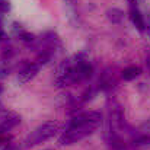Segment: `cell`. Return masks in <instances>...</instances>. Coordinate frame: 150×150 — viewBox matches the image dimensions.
Listing matches in <instances>:
<instances>
[{
  "instance_id": "obj_1",
  "label": "cell",
  "mask_w": 150,
  "mask_h": 150,
  "mask_svg": "<svg viewBox=\"0 0 150 150\" xmlns=\"http://www.w3.org/2000/svg\"><path fill=\"white\" fill-rule=\"evenodd\" d=\"M100 125L98 124H80V125H64L61 136L58 137V144L71 146L74 143L82 142L83 139L92 136Z\"/></svg>"
},
{
  "instance_id": "obj_2",
  "label": "cell",
  "mask_w": 150,
  "mask_h": 150,
  "mask_svg": "<svg viewBox=\"0 0 150 150\" xmlns=\"http://www.w3.org/2000/svg\"><path fill=\"white\" fill-rule=\"evenodd\" d=\"M58 130H60V124L57 121H45V122L40 124L37 128H34L26 136V139L23 142V147L31 149V147H35V146L50 140L51 137H54L57 134Z\"/></svg>"
},
{
  "instance_id": "obj_3",
  "label": "cell",
  "mask_w": 150,
  "mask_h": 150,
  "mask_svg": "<svg viewBox=\"0 0 150 150\" xmlns=\"http://www.w3.org/2000/svg\"><path fill=\"white\" fill-rule=\"evenodd\" d=\"M73 85V61L71 57L63 60L57 70H55V76H54V86L58 89L67 88Z\"/></svg>"
},
{
  "instance_id": "obj_4",
  "label": "cell",
  "mask_w": 150,
  "mask_h": 150,
  "mask_svg": "<svg viewBox=\"0 0 150 150\" xmlns=\"http://www.w3.org/2000/svg\"><path fill=\"white\" fill-rule=\"evenodd\" d=\"M40 70H41V66H40L35 60H34V61L25 60V61L21 64L19 70H18V82H19L21 85H25V83L31 82V80L40 73Z\"/></svg>"
},
{
  "instance_id": "obj_5",
  "label": "cell",
  "mask_w": 150,
  "mask_h": 150,
  "mask_svg": "<svg viewBox=\"0 0 150 150\" xmlns=\"http://www.w3.org/2000/svg\"><path fill=\"white\" fill-rule=\"evenodd\" d=\"M117 86H118V79H117V74L114 73V69L109 67V69L103 70V73L100 74L99 80H98V83H96L98 92L102 91V92H105V93H109V92H112Z\"/></svg>"
},
{
  "instance_id": "obj_6",
  "label": "cell",
  "mask_w": 150,
  "mask_h": 150,
  "mask_svg": "<svg viewBox=\"0 0 150 150\" xmlns=\"http://www.w3.org/2000/svg\"><path fill=\"white\" fill-rule=\"evenodd\" d=\"M103 137H105V143H106L109 150H128L127 149V143L124 142L122 136L118 134L117 131H114L108 125H105Z\"/></svg>"
},
{
  "instance_id": "obj_7",
  "label": "cell",
  "mask_w": 150,
  "mask_h": 150,
  "mask_svg": "<svg viewBox=\"0 0 150 150\" xmlns=\"http://www.w3.org/2000/svg\"><path fill=\"white\" fill-rule=\"evenodd\" d=\"M21 121H22V117H21L18 112L10 111V109H7V108L0 114V127H1L6 133H9L12 128H15L16 125H19Z\"/></svg>"
},
{
  "instance_id": "obj_8",
  "label": "cell",
  "mask_w": 150,
  "mask_h": 150,
  "mask_svg": "<svg viewBox=\"0 0 150 150\" xmlns=\"http://www.w3.org/2000/svg\"><path fill=\"white\" fill-rule=\"evenodd\" d=\"M130 21L133 22V25L140 32H144L146 31V18L140 12V9H139L137 4H131L130 6Z\"/></svg>"
},
{
  "instance_id": "obj_9",
  "label": "cell",
  "mask_w": 150,
  "mask_h": 150,
  "mask_svg": "<svg viewBox=\"0 0 150 150\" xmlns=\"http://www.w3.org/2000/svg\"><path fill=\"white\" fill-rule=\"evenodd\" d=\"M133 149L134 150H150V136L147 134H137L133 137Z\"/></svg>"
},
{
  "instance_id": "obj_10",
  "label": "cell",
  "mask_w": 150,
  "mask_h": 150,
  "mask_svg": "<svg viewBox=\"0 0 150 150\" xmlns=\"http://www.w3.org/2000/svg\"><path fill=\"white\" fill-rule=\"evenodd\" d=\"M105 15H106V19H108L111 23H114V25L122 23V21H124V18H125L124 12H122L121 9H118V7H109V9L105 12Z\"/></svg>"
},
{
  "instance_id": "obj_11",
  "label": "cell",
  "mask_w": 150,
  "mask_h": 150,
  "mask_svg": "<svg viewBox=\"0 0 150 150\" xmlns=\"http://www.w3.org/2000/svg\"><path fill=\"white\" fill-rule=\"evenodd\" d=\"M142 74V69L139 66H128L121 71V79L125 82H131Z\"/></svg>"
},
{
  "instance_id": "obj_12",
  "label": "cell",
  "mask_w": 150,
  "mask_h": 150,
  "mask_svg": "<svg viewBox=\"0 0 150 150\" xmlns=\"http://www.w3.org/2000/svg\"><path fill=\"white\" fill-rule=\"evenodd\" d=\"M12 64H10V60H4V58H0V79H6L10 73H12Z\"/></svg>"
},
{
  "instance_id": "obj_13",
  "label": "cell",
  "mask_w": 150,
  "mask_h": 150,
  "mask_svg": "<svg viewBox=\"0 0 150 150\" xmlns=\"http://www.w3.org/2000/svg\"><path fill=\"white\" fill-rule=\"evenodd\" d=\"M10 143H12V136H10L9 133H1V134H0V149L6 147V146L10 144Z\"/></svg>"
},
{
  "instance_id": "obj_14",
  "label": "cell",
  "mask_w": 150,
  "mask_h": 150,
  "mask_svg": "<svg viewBox=\"0 0 150 150\" xmlns=\"http://www.w3.org/2000/svg\"><path fill=\"white\" fill-rule=\"evenodd\" d=\"M10 10V1L9 0H0V13H7Z\"/></svg>"
},
{
  "instance_id": "obj_15",
  "label": "cell",
  "mask_w": 150,
  "mask_h": 150,
  "mask_svg": "<svg viewBox=\"0 0 150 150\" xmlns=\"http://www.w3.org/2000/svg\"><path fill=\"white\" fill-rule=\"evenodd\" d=\"M7 42H9V37H7L4 28H3L1 23H0V44H7Z\"/></svg>"
},
{
  "instance_id": "obj_16",
  "label": "cell",
  "mask_w": 150,
  "mask_h": 150,
  "mask_svg": "<svg viewBox=\"0 0 150 150\" xmlns=\"http://www.w3.org/2000/svg\"><path fill=\"white\" fill-rule=\"evenodd\" d=\"M140 128H142V131H143L142 134H147V136H150V118L146 121V122H143V124H142V127H140Z\"/></svg>"
},
{
  "instance_id": "obj_17",
  "label": "cell",
  "mask_w": 150,
  "mask_h": 150,
  "mask_svg": "<svg viewBox=\"0 0 150 150\" xmlns=\"http://www.w3.org/2000/svg\"><path fill=\"white\" fill-rule=\"evenodd\" d=\"M0 150H19V147L16 146V144H13V143H10V144H7L6 147H3V149Z\"/></svg>"
},
{
  "instance_id": "obj_18",
  "label": "cell",
  "mask_w": 150,
  "mask_h": 150,
  "mask_svg": "<svg viewBox=\"0 0 150 150\" xmlns=\"http://www.w3.org/2000/svg\"><path fill=\"white\" fill-rule=\"evenodd\" d=\"M146 66H147V70H149V73H150V52L146 55Z\"/></svg>"
},
{
  "instance_id": "obj_19",
  "label": "cell",
  "mask_w": 150,
  "mask_h": 150,
  "mask_svg": "<svg viewBox=\"0 0 150 150\" xmlns=\"http://www.w3.org/2000/svg\"><path fill=\"white\" fill-rule=\"evenodd\" d=\"M127 1H128V3H130V6H131V4H137V1H139V0H127Z\"/></svg>"
},
{
  "instance_id": "obj_20",
  "label": "cell",
  "mask_w": 150,
  "mask_h": 150,
  "mask_svg": "<svg viewBox=\"0 0 150 150\" xmlns=\"http://www.w3.org/2000/svg\"><path fill=\"white\" fill-rule=\"evenodd\" d=\"M66 3H70V4H74L76 0H66Z\"/></svg>"
},
{
  "instance_id": "obj_21",
  "label": "cell",
  "mask_w": 150,
  "mask_h": 150,
  "mask_svg": "<svg viewBox=\"0 0 150 150\" xmlns=\"http://www.w3.org/2000/svg\"><path fill=\"white\" fill-rule=\"evenodd\" d=\"M1 133H6V131H4V130H3V128L0 127V134H1Z\"/></svg>"
},
{
  "instance_id": "obj_22",
  "label": "cell",
  "mask_w": 150,
  "mask_h": 150,
  "mask_svg": "<svg viewBox=\"0 0 150 150\" xmlns=\"http://www.w3.org/2000/svg\"><path fill=\"white\" fill-rule=\"evenodd\" d=\"M1 92H3V86L0 85V93H1Z\"/></svg>"
},
{
  "instance_id": "obj_23",
  "label": "cell",
  "mask_w": 150,
  "mask_h": 150,
  "mask_svg": "<svg viewBox=\"0 0 150 150\" xmlns=\"http://www.w3.org/2000/svg\"><path fill=\"white\" fill-rule=\"evenodd\" d=\"M44 150H54V149H44Z\"/></svg>"
}]
</instances>
